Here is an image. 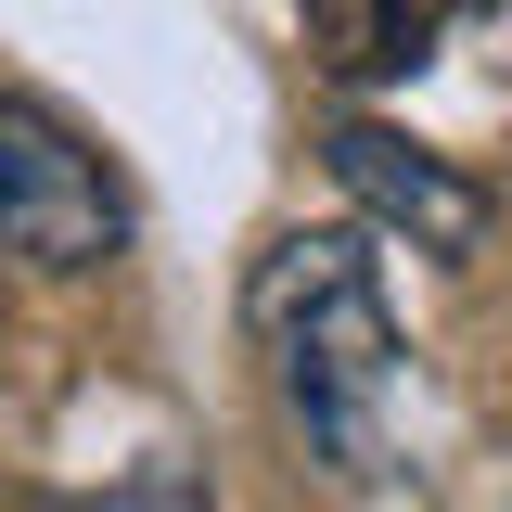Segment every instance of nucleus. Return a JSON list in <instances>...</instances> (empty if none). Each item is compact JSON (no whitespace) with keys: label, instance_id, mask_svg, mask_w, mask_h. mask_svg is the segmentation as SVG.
I'll return each instance as SVG.
<instances>
[{"label":"nucleus","instance_id":"7ed1b4c3","mask_svg":"<svg viewBox=\"0 0 512 512\" xmlns=\"http://www.w3.org/2000/svg\"><path fill=\"white\" fill-rule=\"evenodd\" d=\"M333 180L372 205L384 231H410V256H487V231H500V205H487V180H461L448 154H423V141H397V128H372V116H333Z\"/></svg>","mask_w":512,"mask_h":512},{"label":"nucleus","instance_id":"f257e3e1","mask_svg":"<svg viewBox=\"0 0 512 512\" xmlns=\"http://www.w3.org/2000/svg\"><path fill=\"white\" fill-rule=\"evenodd\" d=\"M244 333L269 359L282 423L308 436V461L359 500H397L423 461H410V346L384 308L359 231H282L244 282Z\"/></svg>","mask_w":512,"mask_h":512},{"label":"nucleus","instance_id":"20e7f679","mask_svg":"<svg viewBox=\"0 0 512 512\" xmlns=\"http://www.w3.org/2000/svg\"><path fill=\"white\" fill-rule=\"evenodd\" d=\"M295 13H308V39H320L333 77H410L461 0H295Z\"/></svg>","mask_w":512,"mask_h":512},{"label":"nucleus","instance_id":"f03ea898","mask_svg":"<svg viewBox=\"0 0 512 512\" xmlns=\"http://www.w3.org/2000/svg\"><path fill=\"white\" fill-rule=\"evenodd\" d=\"M0 256H26V269H52V282H90V269L128 256L116 167H103L39 90H0Z\"/></svg>","mask_w":512,"mask_h":512}]
</instances>
